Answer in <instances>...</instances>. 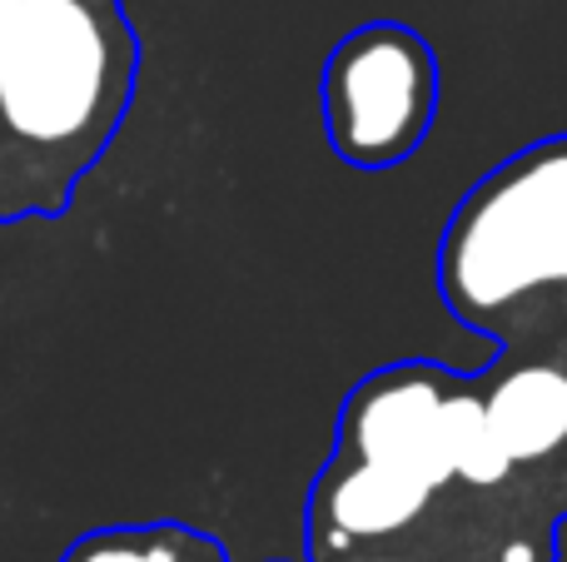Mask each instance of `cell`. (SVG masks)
Wrapping results in <instances>:
<instances>
[{"instance_id":"3","label":"cell","mask_w":567,"mask_h":562,"mask_svg":"<svg viewBox=\"0 0 567 562\" xmlns=\"http://www.w3.org/2000/svg\"><path fill=\"white\" fill-rule=\"evenodd\" d=\"M433 110V60L403 30H363L329 65V129L353 165H393Z\"/></svg>"},{"instance_id":"1","label":"cell","mask_w":567,"mask_h":562,"mask_svg":"<svg viewBox=\"0 0 567 562\" xmlns=\"http://www.w3.org/2000/svg\"><path fill=\"white\" fill-rule=\"evenodd\" d=\"M543 284H567V139L493 175L443 244V289L458 314H498Z\"/></svg>"},{"instance_id":"8","label":"cell","mask_w":567,"mask_h":562,"mask_svg":"<svg viewBox=\"0 0 567 562\" xmlns=\"http://www.w3.org/2000/svg\"><path fill=\"white\" fill-rule=\"evenodd\" d=\"M20 0H0V95H6V65H10V35H16Z\"/></svg>"},{"instance_id":"5","label":"cell","mask_w":567,"mask_h":562,"mask_svg":"<svg viewBox=\"0 0 567 562\" xmlns=\"http://www.w3.org/2000/svg\"><path fill=\"white\" fill-rule=\"evenodd\" d=\"M488 418L513 464L558 454L567 444V374L553 364L513 368L488 394Z\"/></svg>"},{"instance_id":"4","label":"cell","mask_w":567,"mask_h":562,"mask_svg":"<svg viewBox=\"0 0 567 562\" xmlns=\"http://www.w3.org/2000/svg\"><path fill=\"white\" fill-rule=\"evenodd\" d=\"M449 398L453 388L429 368H399V374L373 378L343 418L353 464L399 473L439 498V488L453 478Z\"/></svg>"},{"instance_id":"2","label":"cell","mask_w":567,"mask_h":562,"mask_svg":"<svg viewBox=\"0 0 567 562\" xmlns=\"http://www.w3.org/2000/svg\"><path fill=\"white\" fill-rule=\"evenodd\" d=\"M110 100V30L90 0H20L0 119L30 145H70Z\"/></svg>"},{"instance_id":"9","label":"cell","mask_w":567,"mask_h":562,"mask_svg":"<svg viewBox=\"0 0 567 562\" xmlns=\"http://www.w3.org/2000/svg\"><path fill=\"white\" fill-rule=\"evenodd\" d=\"M349 562H413V558H349Z\"/></svg>"},{"instance_id":"7","label":"cell","mask_w":567,"mask_h":562,"mask_svg":"<svg viewBox=\"0 0 567 562\" xmlns=\"http://www.w3.org/2000/svg\"><path fill=\"white\" fill-rule=\"evenodd\" d=\"M65 562H219V553L179 528H130V533L85 538Z\"/></svg>"},{"instance_id":"6","label":"cell","mask_w":567,"mask_h":562,"mask_svg":"<svg viewBox=\"0 0 567 562\" xmlns=\"http://www.w3.org/2000/svg\"><path fill=\"white\" fill-rule=\"evenodd\" d=\"M449 448H453V478H463L473 488H498L518 468L488 418V398L473 394L449 398Z\"/></svg>"}]
</instances>
